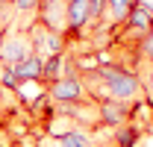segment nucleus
<instances>
[{"instance_id": "obj_7", "label": "nucleus", "mask_w": 153, "mask_h": 147, "mask_svg": "<svg viewBox=\"0 0 153 147\" xmlns=\"http://www.w3.org/2000/svg\"><path fill=\"white\" fill-rule=\"evenodd\" d=\"M130 103H121V100H109V97H103L100 100V106H97V118H100V124H106V127H121V124H127V118H130Z\"/></svg>"}, {"instance_id": "obj_13", "label": "nucleus", "mask_w": 153, "mask_h": 147, "mask_svg": "<svg viewBox=\"0 0 153 147\" xmlns=\"http://www.w3.org/2000/svg\"><path fill=\"white\" fill-rule=\"evenodd\" d=\"M133 6H135V0H106V12H109V21H112V24H124ZM103 21H106V18H103Z\"/></svg>"}, {"instance_id": "obj_1", "label": "nucleus", "mask_w": 153, "mask_h": 147, "mask_svg": "<svg viewBox=\"0 0 153 147\" xmlns=\"http://www.w3.org/2000/svg\"><path fill=\"white\" fill-rule=\"evenodd\" d=\"M94 79L103 82L109 100L133 103V100H141V97H144V82H141L138 71H130V68H124V65L103 62V65L94 71Z\"/></svg>"}, {"instance_id": "obj_17", "label": "nucleus", "mask_w": 153, "mask_h": 147, "mask_svg": "<svg viewBox=\"0 0 153 147\" xmlns=\"http://www.w3.org/2000/svg\"><path fill=\"white\" fill-rule=\"evenodd\" d=\"M115 138H118V144H121V147H133V141L138 138V132H135V129H127V127H124L121 132H118V135H115Z\"/></svg>"}, {"instance_id": "obj_16", "label": "nucleus", "mask_w": 153, "mask_h": 147, "mask_svg": "<svg viewBox=\"0 0 153 147\" xmlns=\"http://www.w3.org/2000/svg\"><path fill=\"white\" fill-rule=\"evenodd\" d=\"M88 12H91V24H100L106 18V0H88Z\"/></svg>"}, {"instance_id": "obj_11", "label": "nucleus", "mask_w": 153, "mask_h": 147, "mask_svg": "<svg viewBox=\"0 0 153 147\" xmlns=\"http://www.w3.org/2000/svg\"><path fill=\"white\" fill-rule=\"evenodd\" d=\"M38 6H41V0H15V30H30L33 24H36V15H38Z\"/></svg>"}, {"instance_id": "obj_4", "label": "nucleus", "mask_w": 153, "mask_h": 147, "mask_svg": "<svg viewBox=\"0 0 153 147\" xmlns=\"http://www.w3.org/2000/svg\"><path fill=\"white\" fill-rule=\"evenodd\" d=\"M27 36H30V47H33V53L41 56V59L56 56V53H65V36H59V33H53V30H47V27L38 24V21L27 30Z\"/></svg>"}, {"instance_id": "obj_3", "label": "nucleus", "mask_w": 153, "mask_h": 147, "mask_svg": "<svg viewBox=\"0 0 153 147\" xmlns=\"http://www.w3.org/2000/svg\"><path fill=\"white\" fill-rule=\"evenodd\" d=\"M30 53H33V47H30V36L24 30H15L12 27L6 36L0 38V65L3 68H9V71L18 68Z\"/></svg>"}, {"instance_id": "obj_14", "label": "nucleus", "mask_w": 153, "mask_h": 147, "mask_svg": "<svg viewBox=\"0 0 153 147\" xmlns=\"http://www.w3.org/2000/svg\"><path fill=\"white\" fill-rule=\"evenodd\" d=\"M15 0H0V36H6L12 27H15Z\"/></svg>"}, {"instance_id": "obj_12", "label": "nucleus", "mask_w": 153, "mask_h": 147, "mask_svg": "<svg viewBox=\"0 0 153 147\" xmlns=\"http://www.w3.org/2000/svg\"><path fill=\"white\" fill-rule=\"evenodd\" d=\"M56 147H94V135H91V129L71 127L65 135L56 138Z\"/></svg>"}, {"instance_id": "obj_15", "label": "nucleus", "mask_w": 153, "mask_h": 147, "mask_svg": "<svg viewBox=\"0 0 153 147\" xmlns=\"http://www.w3.org/2000/svg\"><path fill=\"white\" fill-rule=\"evenodd\" d=\"M135 53H138V62H147L153 65V27L141 36V41L135 44Z\"/></svg>"}, {"instance_id": "obj_18", "label": "nucleus", "mask_w": 153, "mask_h": 147, "mask_svg": "<svg viewBox=\"0 0 153 147\" xmlns=\"http://www.w3.org/2000/svg\"><path fill=\"white\" fill-rule=\"evenodd\" d=\"M144 88L150 91V97H153V65H150V74H147V79H144Z\"/></svg>"}, {"instance_id": "obj_6", "label": "nucleus", "mask_w": 153, "mask_h": 147, "mask_svg": "<svg viewBox=\"0 0 153 147\" xmlns=\"http://www.w3.org/2000/svg\"><path fill=\"white\" fill-rule=\"evenodd\" d=\"M153 27V6L150 3H141V0H135V6L130 9V15L124 21V36H135V44L141 41V36L147 33Z\"/></svg>"}, {"instance_id": "obj_10", "label": "nucleus", "mask_w": 153, "mask_h": 147, "mask_svg": "<svg viewBox=\"0 0 153 147\" xmlns=\"http://www.w3.org/2000/svg\"><path fill=\"white\" fill-rule=\"evenodd\" d=\"M41 68H44V59L36 56V53H30L18 68H12V71H15V76H18L21 82H41Z\"/></svg>"}, {"instance_id": "obj_2", "label": "nucleus", "mask_w": 153, "mask_h": 147, "mask_svg": "<svg viewBox=\"0 0 153 147\" xmlns=\"http://www.w3.org/2000/svg\"><path fill=\"white\" fill-rule=\"evenodd\" d=\"M47 97L53 103H65V106H76V103H88L91 100V91L85 85V79L79 76V71L65 74L59 82L47 85Z\"/></svg>"}, {"instance_id": "obj_8", "label": "nucleus", "mask_w": 153, "mask_h": 147, "mask_svg": "<svg viewBox=\"0 0 153 147\" xmlns=\"http://www.w3.org/2000/svg\"><path fill=\"white\" fill-rule=\"evenodd\" d=\"M74 71H76V68L68 65V56H65V53L47 56V59H44V68H41V82H44V88H47V85L59 82L65 74H74Z\"/></svg>"}, {"instance_id": "obj_19", "label": "nucleus", "mask_w": 153, "mask_h": 147, "mask_svg": "<svg viewBox=\"0 0 153 147\" xmlns=\"http://www.w3.org/2000/svg\"><path fill=\"white\" fill-rule=\"evenodd\" d=\"M141 3H150V6H153V0H141Z\"/></svg>"}, {"instance_id": "obj_9", "label": "nucleus", "mask_w": 153, "mask_h": 147, "mask_svg": "<svg viewBox=\"0 0 153 147\" xmlns=\"http://www.w3.org/2000/svg\"><path fill=\"white\" fill-rule=\"evenodd\" d=\"M65 12H68V33H82V30H88V27H91L88 0H68Z\"/></svg>"}, {"instance_id": "obj_20", "label": "nucleus", "mask_w": 153, "mask_h": 147, "mask_svg": "<svg viewBox=\"0 0 153 147\" xmlns=\"http://www.w3.org/2000/svg\"><path fill=\"white\" fill-rule=\"evenodd\" d=\"M59 3H65V6H68V0H59Z\"/></svg>"}, {"instance_id": "obj_5", "label": "nucleus", "mask_w": 153, "mask_h": 147, "mask_svg": "<svg viewBox=\"0 0 153 147\" xmlns=\"http://www.w3.org/2000/svg\"><path fill=\"white\" fill-rule=\"evenodd\" d=\"M36 21H38V24H44L47 30L59 33V36L68 33V12H65V3H59V0H41Z\"/></svg>"}]
</instances>
